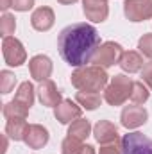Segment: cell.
I'll return each mask as SVG.
<instances>
[{
    "label": "cell",
    "mask_w": 152,
    "mask_h": 154,
    "mask_svg": "<svg viewBox=\"0 0 152 154\" xmlns=\"http://www.w3.org/2000/svg\"><path fill=\"white\" fill-rule=\"evenodd\" d=\"M100 34L90 23H72L59 32L57 48L61 57L70 66H86L93 61L99 47H100Z\"/></svg>",
    "instance_id": "6da1fadb"
},
{
    "label": "cell",
    "mask_w": 152,
    "mask_h": 154,
    "mask_svg": "<svg viewBox=\"0 0 152 154\" xmlns=\"http://www.w3.org/2000/svg\"><path fill=\"white\" fill-rule=\"evenodd\" d=\"M70 81L79 91H100L106 90V86L109 84L108 82L109 75L106 68L91 65V66H81L75 72H72Z\"/></svg>",
    "instance_id": "7a4b0ae2"
},
{
    "label": "cell",
    "mask_w": 152,
    "mask_h": 154,
    "mask_svg": "<svg viewBox=\"0 0 152 154\" xmlns=\"http://www.w3.org/2000/svg\"><path fill=\"white\" fill-rule=\"evenodd\" d=\"M132 79L123 74L111 77L109 84L104 90V100L109 106H122L127 99H131V91H132Z\"/></svg>",
    "instance_id": "3957f363"
},
{
    "label": "cell",
    "mask_w": 152,
    "mask_h": 154,
    "mask_svg": "<svg viewBox=\"0 0 152 154\" xmlns=\"http://www.w3.org/2000/svg\"><path fill=\"white\" fill-rule=\"evenodd\" d=\"M123 56V48L120 43H114V41H106L99 47L95 57H93V65L95 66H100V68H109L113 65H118L120 59Z\"/></svg>",
    "instance_id": "277c9868"
},
{
    "label": "cell",
    "mask_w": 152,
    "mask_h": 154,
    "mask_svg": "<svg viewBox=\"0 0 152 154\" xmlns=\"http://www.w3.org/2000/svg\"><path fill=\"white\" fill-rule=\"evenodd\" d=\"M2 54H4V61L9 66H22L27 61V52L22 45V41L13 36L4 38L2 41Z\"/></svg>",
    "instance_id": "5b68a950"
},
{
    "label": "cell",
    "mask_w": 152,
    "mask_h": 154,
    "mask_svg": "<svg viewBox=\"0 0 152 154\" xmlns=\"http://www.w3.org/2000/svg\"><path fill=\"white\" fill-rule=\"evenodd\" d=\"M123 14L129 22H145L152 18V0H125Z\"/></svg>",
    "instance_id": "8992f818"
},
{
    "label": "cell",
    "mask_w": 152,
    "mask_h": 154,
    "mask_svg": "<svg viewBox=\"0 0 152 154\" xmlns=\"http://www.w3.org/2000/svg\"><path fill=\"white\" fill-rule=\"evenodd\" d=\"M123 154H152V140L143 133H127L122 138Z\"/></svg>",
    "instance_id": "52a82bcc"
},
{
    "label": "cell",
    "mask_w": 152,
    "mask_h": 154,
    "mask_svg": "<svg viewBox=\"0 0 152 154\" xmlns=\"http://www.w3.org/2000/svg\"><path fill=\"white\" fill-rule=\"evenodd\" d=\"M149 118V113L145 108L141 106H125L122 109V115H120V120H122V125L125 129H138L141 127Z\"/></svg>",
    "instance_id": "ba28073f"
},
{
    "label": "cell",
    "mask_w": 152,
    "mask_h": 154,
    "mask_svg": "<svg viewBox=\"0 0 152 154\" xmlns=\"http://www.w3.org/2000/svg\"><path fill=\"white\" fill-rule=\"evenodd\" d=\"M82 11L84 16L93 23H102L108 20L109 4L108 0H82Z\"/></svg>",
    "instance_id": "9c48e42d"
},
{
    "label": "cell",
    "mask_w": 152,
    "mask_h": 154,
    "mask_svg": "<svg viewBox=\"0 0 152 154\" xmlns=\"http://www.w3.org/2000/svg\"><path fill=\"white\" fill-rule=\"evenodd\" d=\"M82 115V108L77 106L72 99H65L61 100L56 108H54V116L59 120V124H72Z\"/></svg>",
    "instance_id": "30bf717a"
},
{
    "label": "cell",
    "mask_w": 152,
    "mask_h": 154,
    "mask_svg": "<svg viewBox=\"0 0 152 154\" xmlns=\"http://www.w3.org/2000/svg\"><path fill=\"white\" fill-rule=\"evenodd\" d=\"M52 68H54V65H52L50 57H48V56H43V54L34 56V57L29 61L31 77H32L34 81H38V82L47 81V79L50 77V74H52Z\"/></svg>",
    "instance_id": "8fae6325"
},
{
    "label": "cell",
    "mask_w": 152,
    "mask_h": 154,
    "mask_svg": "<svg viewBox=\"0 0 152 154\" xmlns=\"http://www.w3.org/2000/svg\"><path fill=\"white\" fill-rule=\"evenodd\" d=\"M38 95H39L41 104H43V106H48V108H56V106L63 100L61 91L57 90L56 82L50 81V79H47V81H43V82L39 84Z\"/></svg>",
    "instance_id": "7c38bea8"
},
{
    "label": "cell",
    "mask_w": 152,
    "mask_h": 154,
    "mask_svg": "<svg viewBox=\"0 0 152 154\" xmlns=\"http://www.w3.org/2000/svg\"><path fill=\"white\" fill-rule=\"evenodd\" d=\"M54 22H56V14H54V11H52L50 7H47V5L38 7V9L31 14V25H32L36 31H39V32L50 31L52 25H54Z\"/></svg>",
    "instance_id": "4fadbf2b"
},
{
    "label": "cell",
    "mask_w": 152,
    "mask_h": 154,
    "mask_svg": "<svg viewBox=\"0 0 152 154\" xmlns=\"http://www.w3.org/2000/svg\"><path fill=\"white\" fill-rule=\"evenodd\" d=\"M48 131H47V127H43V125H39V124H31L29 125V129H27V134H25V143L29 145V149H34V151H38V149H43L47 143H48Z\"/></svg>",
    "instance_id": "5bb4252c"
},
{
    "label": "cell",
    "mask_w": 152,
    "mask_h": 154,
    "mask_svg": "<svg viewBox=\"0 0 152 154\" xmlns=\"http://www.w3.org/2000/svg\"><path fill=\"white\" fill-rule=\"evenodd\" d=\"M93 136L95 140L100 143V145H106V143H111V142H116L120 140L118 138V129L116 125L111 124L109 120H99L93 127Z\"/></svg>",
    "instance_id": "9a60e30c"
},
{
    "label": "cell",
    "mask_w": 152,
    "mask_h": 154,
    "mask_svg": "<svg viewBox=\"0 0 152 154\" xmlns=\"http://www.w3.org/2000/svg\"><path fill=\"white\" fill-rule=\"evenodd\" d=\"M120 68L123 72H129V74H134V72H140L143 68V57L140 52H134V50H127L123 52L122 59H120Z\"/></svg>",
    "instance_id": "2e32d148"
},
{
    "label": "cell",
    "mask_w": 152,
    "mask_h": 154,
    "mask_svg": "<svg viewBox=\"0 0 152 154\" xmlns=\"http://www.w3.org/2000/svg\"><path fill=\"white\" fill-rule=\"evenodd\" d=\"M27 129H29V124L23 118H13V120H7V124H5V134L14 142L25 140Z\"/></svg>",
    "instance_id": "e0dca14e"
},
{
    "label": "cell",
    "mask_w": 152,
    "mask_h": 154,
    "mask_svg": "<svg viewBox=\"0 0 152 154\" xmlns=\"http://www.w3.org/2000/svg\"><path fill=\"white\" fill-rule=\"evenodd\" d=\"M75 100L81 108H84L88 111H93V109H97L100 106L102 97H100L99 91H77Z\"/></svg>",
    "instance_id": "ac0fdd59"
},
{
    "label": "cell",
    "mask_w": 152,
    "mask_h": 154,
    "mask_svg": "<svg viewBox=\"0 0 152 154\" xmlns=\"http://www.w3.org/2000/svg\"><path fill=\"white\" fill-rule=\"evenodd\" d=\"M29 109H31V108L20 104L18 100H11V102L4 104L2 113H4V116H5L7 120H13V118H23V120H25L27 115H29Z\"/></svg>",
    "instance_id": "d6986e66"
},
{
    "label": "cell",
    "mask_w": 152,
    "mask_h": 154,
    "mask_svg": "<svg viewBox=\"0 0 152 154\" xmlns=\"http://www.w3.org/2000/svg\"><path fill=\"white\" fill-rule=\"evenodd\" d=\"M91 133V124L84 118H77L68 127V136H74L77 140H86Z\"/></svg>",
    "instance_id": "ffe728a7"
},
{
    "label": "cell",
    "mask_w": 152,
    "mask_h": 154,
    "mask_svg": "<svg viewBox=\"0 0 152 154\" xmlns=\"http://www.w3.org/2000/svg\"><path fill=\"white\" fill-rule=\"evenodd\" d=\"M14 100H18L20 104L31 108L34 104V86H32V82H29V81L22 82L18 91H16V95H14Z\"/></svg>",
    "instance_id": "44dd1931"
},
{
    "label": "cell",
    "mask_w": 152,
    "mask_h": 154,
    "mask_svg": "<svg viewBox=\"0 0 152 154\" xmlns=\"http://www.w3.org/2000/svg\"><path fill=\"white\" fill-rule=\"evenodd\" d=\"M150 91L147 90V86L143 84V81H134L132 82V91H131V100L134 104H145L149 100Z\"/></svg>",
    "instance_id": "7402d4cb"
},
{
    "label": "cell",
    "mask_w": 152,
    "mask_h": 154,
    "mask_svg": "<svg viewBox=\"0 0 152 154\" xmlns=\"http://www.w3.org/2000/svg\"><path fill=\"white\" fill-rule=\"evenodd\" d=\"M16 29V18L9 13H4L0 18V34L2 38H9Z\"/></svg>",
    "instance_id": "603a6c76"
},
{
    "label": "cell",
    "mask_w": 152,
    "mask_h": 154,
    "mask_svg": "<svg viewBox=\"0 0 152 154\" xmlns=\"http://www.w3.org/2000/svg\"><path fill=\"white\" fill-rule=\"evenodd\" d=\"M84 147L82 140H77L74 136H66L61 143V152L63 154H79L81 149Z\"/></svg>",
    "instance_id": "cb8c5ba5"
},
{
    "label": "cell",
    "mask_w": 152,
    "mask_h": 154,
    "mask_svg": "<svg viewBox=\"0 0 152 154\" xmlns=\"http://www.w3.org/2000/svg\"><path fill=\"white\" fill-rule=\"evenodd\" d=\"M16 84V75L9 70H2L0 72V91L2 93H9Z\"/></svg>",
    "instance_id": "d4e9b609"
},
{
    "label": "cell",
    "mask_w": 152,
    "mask_h": 154,
    "mask_svg": "<svg viewBox=\"0 0 152 154\" xmlns=\"http://www.w3.org/2000/svg\"><path fill=\"white\" fill-rule=\"evenodd\" d=\"M138 48H140V52H141L145 57L152 59V32H147V34H143V36L140 38Z\"/></svg>",
    "instance_id": "484cf974"
},
{
    "label": "cell",
    "mask_w": 152,
    "mask_h": 154,
    "mask_svg": "<svg viewBox=\"0 0 152 154\" xmlns=\"http://www.w3.org/2000/svg\"><path fill=\"white\" fill-rule=\"evenodd\" d=\"M99 154H123V147H122V140H116L111 143H106L100 147Z\"/></svg>",
    "instance_id": "4316f807"
},
{
    "label": "cell",
    "mask_w": 152,
    "mask_h": 154,
    "mask_svg": "<svg viewBox=\"0 0 152 154\" xmlns=\"http://www.w3.org/2000/svg\"><path fill=\"white\" fill-rule=\"evenodd\" d=\"M32 5H34V0H11V7L14 11H20V13L32 9Z\"/></svg>",
    "instance_id": "83f0119b"
},
{
    "label": "cell",
    "mask_w": 152,
    "mask_h": 154,
    "mask_svg": "<svg viewBox=\"0 0 152 154\" xmlns=\"http://www.w3.org/2000/svg\"><path fill=\"white\" fill-rule=\"evenodd\" d=\"M141 81L152 90V61L141 68Z\"/></svg>",
    "instance_id": "f1b7e54d"
},
{
    "label": "cell",
    "mask_w": 152,
    "mask_h": 154,
    "mask_svg": "<svg viewBox=\"0 0 152 154\" xmlns=\"http://www.w3.org/2000/svg\"><path fill=\"white\" fill-rule=\"evenodd\" d=\"M79 154H95V147H93V145H88V143H86V145H84V147L81 149V152H79Z\"/></svg>",
    "instance_id": "f546056e"
},
{
    "label": "cell",
    "mask_w": 152,
    "mask_h": 154,
    "mask_svg": "<svg viewBox=\"0 0 152 154\" xmlns=\"http://www.w3.org/2000/svg\"><path fill=\"white\" fill-rule=\"evenodd\" d=\"M0 7H2V11L5 13L9 7H11V0H2V4H0Z\"/></svg>",
    "instance_id": "4dcf8cb0"
},
{
    "label": "cell",
    "mask_w": 152,
    "mask_h": 154,
    "mask_svg": "<svg viewBox=\"0 0 152 154\" xmlns=\"http://www.w3.org/2000/svg\"><path fill=\"white\" fill-rule=\"evenodd\" d=\"M59 4H65V5H68V4H75L77 0H57Z\"/></svg>",
    "instance_id": "1f68e13d"
}]
</instances>
